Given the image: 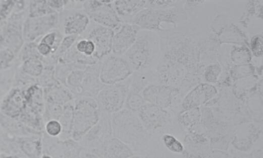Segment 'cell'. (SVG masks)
I'll return each mask as SVG.
<instances>
[{
    "label": "cell",
    "instance_id": "obj_5",
    "mask_svg": "<svg viewBox=\"0 0 263 158\" xmlns=\"http://www.w3.org/2000/svg\"><path fill=\"white\" fill-rule=\"evenodd\" d=\"M129 85L128 78L118 84L105 85L96 97L101 111L112 114L124 108Z\"/></svg>",
    "mask_w": 263,
    "mask_h": 158
},
{
    "label": "cell",
    "instance_id": "obj_21",
    "mask_svg": "<svg viewBox=\"0 0 263 158\" xmlns=\"http://www.w3.org/2000/svg\"><path fill=\"white\" fill-rule=\"evenodd\" d=\"M163 142L165 146L171 151L175 153H182L184 147L182 143L173 135L165 134L162 136Z\"/></svg>",
    "mask_w": 263,
    "mask_h": 158
},
{
    "label": "cell",
    "instance_id": "obj_15",
    "mask_svg": "<svg viewBox=\"0 0 263 158\" xmlns=\"http://www.w3.org/2000/svg\"><path fill=\"white\" fill-rule=\"evenodd\" d=\"M89 23L90 18L85 11H75L65 20V33L68 35H78L87 29Z\"/></svg>",
    "mask_w": 263,
    "mask_h": 158
},
{
    "label": "cell",
    "instance_id": "obj_29",
    "mask_svg": "<svg viewBox=\"0 0 263 158\" xmlns=\"http://www.w3.org/2000/svg\"><path fill=\"white\" fill-rule=\"evenodd\" d=\"M87 39H81L76 44V49L80 54L84 55Z\"/></svg>",
    "mask_w": 263,
    "mask_h": 158
},
{
    "label": "cell",
    "instance_id": "obj_30",
    "mask_svg": "<svg viewBox=\"0 0 263 158\" xmlns=\"http://www.w3.org/2000/svg\"><path fill=\"white\" fill-rule=\"evenodd\" d=\"M37 50L40 54L46 55L51 51V47L44 43L40 42L37 46Z\"/></svg>",
    "mask_w": 263,
    "mask_h": 158
},
{
    "label": "cell",
    "instance_id": "obj_14",
    "mask_svg": "<svg viewBox=\"0 0 263 158\" xmlns=\"http://www.w3.org/2000/svg\"><path fill=\"white\" fill-rule=\"evenodd\" d=\"M146 1H114V9L123 23H131L134 17L145 7Z\"/></svg>",
    "mask_w": 263,
    "mask_h": 158
},
{
    "label": "cell",
    "instance_id": "obj_17",
    "mask_svg": "<svg viewBox=\"0 0 263 158\" xmlns=\"http://www.w3.org/2000/svg\"><path fill=\"white\" fill-rule=\"evenodd\" d=\"M146 103L141 93L129 91L124 108L137 113Z\"/></svg>",
    "mask_w": 263,
    "mask_h": 158
},
{
    "label": "cell",
    "instance_id": "obj_7",
    "mask_svg": "<svg viewBox=\"0 0 263 158\" xmlns=\"http://www.w3.org/2000/svg\"><path fill=\"white\" fill-rule=\"evenodd\" d=\"M112 136L111 114L101 111L98 122L87 132L81 141L86 148H98L106 140Z\"/></svg>",
    "mask_w": 263,
    "mask_h": 158
},
{
    "label": "cell",
    "instance_id": "obj_9",
    "mask_svg": "<svg viewBox=\"0 0 263 158\" xmlns=\"http://www.w3.org/2000/svg\"><path fill=\"white\" fill-rule=\"evenodd\" d=\"M114 31L97 24L92 27L86 39L91 40L95 46L94 56L100 59L110 54L112 51Z\"/></svg>",
    "mask_w": 263,
    "mask_h": 158
},
{
    "label": "cell",
    "instance_id": "obj_24",
    "mask_svg": "<svg viewBox=\"0 0 263 158\" xmlns=\"http://www.w3.org/2000/svg\"><path fill=\"white\" fill-rule=\"evenodd\" d=\"M38 3H33L30 7V17H35L43 16L49 13V7L46 6L44 1H37Z\"/></svg>",
    "mask_w": 263,
    "mask_h": 158
},
{
    "label": "cell",
    "instance_id": "obj_12",
    "mask_svg": "<svg viewBox=\"0 0 263 158\" xmlns=\"http://www.w3.org/2000/svg\"><path fill=\"white\" fill-rule=\"evenodd\" d=\"M175 91L169 87L149 85L141 92L146 102L162 108H166L171 103Z\"/></svg>",
    "mask_w": 263,
    "mask_h": 158
},
{
    "label": "cell",
    "instance_id": "obj_31",
    "mask_svg": "<svg viewBox=\"0 0 263 158\" xmlns=\"http://www.w3.org/2000/svg\"><path fill=\"white\" fill-rule=\"evenodd\" d=\"M260 42V41L258 39H256L254 41V43H253L252 44V50L254 52H257V54L260 53L262 50V44Z\"/></svg>",
    "mask_w": 263,
    "mask_h": 158
},
{
    "label": "cell",
    "instance_id": "obj_10",
    "mask_svg": "<svg viewBox=\"0 0 263 158\" xmlns=\"http://www.w3.org/2000/svg\"><path fill=\"white\" fill-rule=\"evenodd\" d=\"M144 127L149 131L165 125L169 119L168 113L162 107L146 103L137 112Z\"/></svg>",
    "mask_w": 263,
    "mask_h": 158
},
{
    "label": "cell",
    "instance_id": "obj_26",
    "mask_svg": "<svg viewBox=\"0 0 263 158\" xmlns=\"http://www.w3.org/2000/svg\"><path fill=\"white\" fill-rule=\"evenodd\" d=\"M14 57L13 52L9 49L1 51V68L7 66L12 61Z\"/></svg>",
    "mask_w": 263,
    "mask_h": 158
},
{
    "label": "cell",
    "instance_id": "obj_18",
    "mask_svg": "<svg viewBox=\"0 0 263 158\" xmlns=\"http://www.w3.org/2000/svg\"><path fill=\"white\" fill-rule=\"evenodd\" d=\"M73 117L74 106L72 104H67L63 108L62 114L59 119L63 132L72 133Z\"/></svg>",
    "mask_w": 263,
    "mask_h": 158
},
{
    "label": "cell",
    "instance_id": "obj_8",
    "mask_svg": "<svg viewBox=\"0 0 263 158\" xmlns=\"http://www.w3.org/2000/svg\"><path fill=\"white\" fill-rule=\"evenodd\" d=\"M140 29L131 23H123L115 31L113 38L112 53L123 56L135 42Z\"/></svg>",
    "mask_w": 263,
    "mask_h": 158
},
{
    "label": "cell",
    "instance_id": "obj_22",
    "mask_svg": "<svg viewBox=\"0 0 263 158\" xmlns=\"http://www.w3.org/2000/svg\"><path fill=\"white\" fill-rule=\"evenodd\" d=\"M71 98V95L66 91L59 88L49 92L47 97V102H53L59 104L68 101Z\"/></svg>",
    "mask_w": 263,
    "mask_h": 158
},
{
    "label": "cell",
    "instance_id": "obj_2",
    "mask_svg": "<svg viewBox=\"0 0 263 158\" xmlns=\"http://www.w3.org/2000/svg\"><path fill=\"white\" fill-rule=\"evenodd\" d=\"M101 111L92 97L81 96L75 101L72 135L81 141L87 132L99 120Z\"/></svg>",
    "mask_w": 263,
    "mask_h": 158
},
{
    "label": "cell",
    "instance_id": "obj_25",
    "mask_svg": "<svg viewBox=\"0 0 263 158\" xmlns=\"http://www.w3.org/2000/svg\"><path fill=\"white\" fill-rule=\"evenodd\" d=\"M45 130L48 135L51 136H56L62 131V127L58 120H50L46 123Z\"/></svg>",
    "mask_w": 263,
    "mask_h": 158
},
{
    "label": "cell",
    "instance_id": "obj_20",
    "mask_svg": "<svg viewBox=\"0 0 263 158\" xmlns=\"http://www.w3.org/2000/svg\"><path fill=\"white\" fill-rule=\"evenodd\" d=\"M85 75V70L77 69L73 71L67 78L68 84L76 89L77 92H81V86Z\"/></svg>",
    "mask_w": 263,
    "mask_h": 158
},
{
    "label": "cell",
    "instance_id": "obj_16",
    "mask_svg": "<svg viewBox=\"0 0 263 158\" xmlns=\"http://www.w3.org/2000/svg\"><path fill=\"white\" fill-rule=\"evenodd\" d=\"M150 73L149 69L134 71L129 77V91L141 93L148 85Z\"/></svg>",
    "mask_w": 263,
    "mask_h": 158
},
{
    "label": "cell",
    "instance_id": "obj_11",
    "mask_svg": "<svg viewBox=\"0 0 263 158\" xmlns=\"http://www.w3.org/2000/svg\"><path fill=\"white\" fill-rule=\"evenodd\" d=\"M94 150L98 157L130 158L137 157L127 144L113 136L106 140L99 148H94Z\"/></svg>",
    "mask_w": 263,
    "mask_h": 158
},
{
    "label": "cell",
    "instance_id": "obj_27",
    "mask_svg": "<svg viewBox=\"0 0 263 158\" xmlns=\"http://www.w3.org/2000/svg\"><path fill=\"white\" fill-rule=\"evenodd\" d=\"M78 35H70L67 36L63 40L60 48V52H62L68 49L75 42Z\"/></svg>",
    "mask_w": 263,
    "mask_h": 158
},
{
    "label": "cell",
    "instance_id": "obj_13",
    "mask_svg": "<svg viewBox=\"0 0 263 158\" xmlns=\"http://www.w3.org/2000/svg\"><path fill=\"white\" fill-rule=\"evenodd\" d=\"M56 21L57 17L55 15H48L37 18H30L25 24L24 36L27 40H34L53 27Z\"/></svg>",
    "mask_w": 263,
    "mask_h": 158
},
{
    "label": "cell",
    "instance_id": "obj_28",
    "mask_svg": "<svg viewBox=\"0 0 263 158\" xmlns=\"http://www.w3.org/2000/svg\"><path fill=\"white\" fill-rule=\"evenodd\" d=\"M56 38V34L54 32L46 35L42 39L41 42L44 43L51 47L54 44Z\"/></svg>",
    "mask_w": 263,
    "mask_h": 158
},
{
    "label": "cell",
    "instance_id": "obj_19",
    "mask_svg": "<svg viewBox=\"0 0 263 158\" xmlns=\"http://www.w3.org/2000/svg\"><path fill=\"white\" fill-rule=\"evenodd\" d=\"M23 68L26 73L36 76L42 72L43 65L39 59L35 57H30L25 61Z\"/></svg>",
    "mask_w": 263,
    "mask_h": 158
},
{
    "label": "cell",
    "instance_id": "obj_1",
    "mask_svg": "<svg viewBox=\"0 0 263 158\" xmlns=\"http://www.w3.org/2000/svg\"><path fill=\"white\" fill-rule=\"evenodd\" d=\"M111 123L113 136L127 144L138 157L145 154L149 134L137 113L124 108L111 114Z\"/></svg>",
    "mask_w": 263,
    "mask_h": 158
},
{
    "label": "cell",
    "instance_id": "obj_4",
    "mask_svg": "<svg viewBox=\"0 0 263 158\" xmlns=\"http://www.w3.org/2000/svg\"><path fill=\"white\" fill-rule=\"evenodd\" d=\"M134 71L126 59L121 55L109 54L99 64V77L104 85L122 82L128 79Z\"/></svg>",
    "mask_w": 263,
    "mask_h": 158
},
{
    "label": "cell",
    "instance_id": "obj_6",
    "mask_svg": "<svg viewBox=\"0 0 263 158\" xmlns=\"http://www.w3.org/2000/svg\"><path fill=\"white\" fill-rule=\"evenodd\" d=\"M113 1H88L84 3L85 12L99 25L116 31L123 23L116 13Z\"/></svg>",
    "mask_w": 263,
    "mask_h": 158
},
{
    "label": "cell",
    "instance_id": "obj_3",
    "mask_svg": "<svg viewBox=\"0 0 263 158\" xmlns=\"http://www.w3.org/2000/svg\"><path fill=\"white\" fill-rule=\"evenodd\" d=\"M155 40L148 30H140L136 40L123 55L134 71L149 69L154 58Z\"/></svg>",
    "mask_w": 263,
    "mask_h": 158
},
{
    "label": "cell",
    "instance_id": "obj_32",
    "mask_svg": "<svg viewBox=\"0 0 263 158\" xmlns=\"http://www.w3.org/2000/svg\"><path fill=\"white\" fill-rule=\"evenodd\" d=\"M50 3H48L49 6L55 8H61L64 4V1H48Z\"/></svg>",
    "mask_w": 263,
    "mask_h": 158
},
{
    "label": "cell",
    "instance_id": "obj_23",
    "mask_svg": "<svg viewBox=\"0 0 263 158\" xmlns=\"http://www.w3.org/2000/svg\"><path fill=\"white\" fill-rule=\"evenodd\" d=\"M60 104L47 102L46 109V116L49 120H59L63 112Z\"/></svg>",
    "mask_w": 263,
    "mask_h": 158
}]
</instances>
